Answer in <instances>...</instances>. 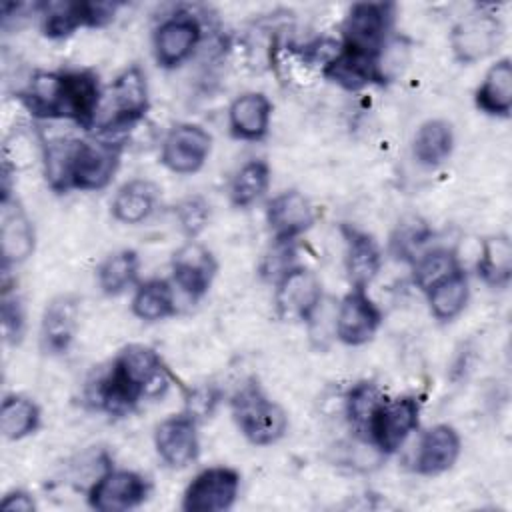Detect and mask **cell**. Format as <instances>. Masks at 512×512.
<instances>
[{"label":"cell","instance_id":"cell-1","mask_svg":"<svg viewBox=\"0 0 512 512\" xmlns=\"http://www.w3.org/2000/svg\"><path fill=\"white\" fill-rule=\"evenodd\" d=\"M170 380L172 376L156 350L144 344H128L90 386L88 400L110 416H126L142 400L162 396Z\"/></svg>","mask_w":512,"mask_h":512},{"label":"cell","instance_id":"cell-2","mask_svg":"<svg viewBox=\"0 0 512 512\" xmlns=\"http://www.w3.org/2000/svg\"><path fill=\"white\" fill-rule=\"evenodd\" d=\"M102 96L100 78L88 68L36 72L20 92L34 118L72 120L84 130H94Z\"/></svg>","mask_w":512,"mask_h":512},{"label":"cell","instance_id":"cell-3","mask_svg":"<svg viewBox=\"0 0 512 512\" xmlns=\"http://www.w3.org/2000/svg\"><path fill=\"white\" fill-rule=\"evenodd\" d=\"M122 142L108 138H56L44 144V176L54 192L106 188L122 156Z\"/></svg>","mask_w":512,"mask_h":512},{"label":"cell","instance_id":"cell-4","mask_svg":"<svg viewBox=\"0 0 512 512\" xmlns=\"http://www.w3.org/2000/svg\"><path fill=\"white\" fill-rule=\"evenodd\" d=\"M230 412L242 436L254 446H272L288 430L286 410L256 380H248L234 392Z\"/></svg>","mask_w":512,"mask_h":512},{"label":"cell","instance_id":"cell-5","mask_svg":"<svg viewBox=\"0 0 512 512\" xmlns=\"http://www.w3.org/2000/svg\"><path fill=\"white\" fill-rule=\"evenodd\" d=\"M394 24V4L358 2L352 4L342 22V48L382 60L388 34Z\"/></svg>","mask_w":512,"mask_h":512},{"label":"cell","instance_id":"cell-6","mask_svg":"<svg viewBox=\"0 0 512 512\" xmlns=\"http://www.w3.org/2000/svg\"><path fill=\"white\" fill-rule=\"evenodd\" d=\"M108 96H110V116H106L100 124H96L94 130H98L100 138L112 140L114 132L128 130L130 126H134L146 116L150 108L146 72L138 64L126 66L112 80L108 88Z\"/></svg>","mask_w":512,"mask_h":512},{"label":"cell","instance_id":"cell-7","mask_svg":"<svg viewBox=\"0 0 512 512\" xmlns=\"http://www.w3.org/2000/svg\"><path fill=\"white\" fill-rule=\"evenodd\" d=\"M420 398L406 394L398 398H384L376 408L366 442L384 456L398 452L410 434L418 428Z\"/></svg>","mask_w":512,"mask_h":512},{"label":"cell","instance_id":"cell-8","mask_svg":"<svg viewBox=\"0 0 512 512\" xmlns=\"http://www.w3.org/2000/svg\"><path fill=\"white\" fill-rule=\"evenodd\" d=\"M274 304L282 320L310 324L322 306V282L306 266H288L274 284Z\"/></svg>","mask_w":512,"mask_h":512},{"label":"cell","instance_id":"cell-9","mask_svg":"<svg viewBox=\"0 0 512 512\" xmlns=\"http://www.w3.org/2000/svg\"><path fill=\"white\" fill-rule=\"evenodd\" d=\"M120 2L80 0V2H44L36 8L42 18V32L52 40L66 38L78 28H98L114 20Z\"/></svg>","mask_w":512,"mask_h":512},{"label":"cell","instance_id":"cell-10","mask_svg":"<svg viewBox=\"0 0 512 512\" xmlns=\"http://www.w3.org/2000/svg\"><path fill=\"white\" fill-rule=\"evenodd\" d=\"M150 496V482L146 476L106 466L88 488V504L100 512H126L144 504Z\"/></svg>","mask_w":512,"mask_h":512},{"label":"cell","instance_id":"cell-11","mask_svg":"<svg viewBox=\"0 0 512 512\" xmlns=\"http://www.w3.org/2000/svg\"><path fill=\"white\" fill-rule=\"evenodd\" d=\"M240 472L230 466H210L198 472L182 494L186 512H224L230 510L240 492Z\"/></svg>","mask_w":512,"mask_h":512},{"label":"cell","instance_id":"cell-12","mask_svg":"<svg viewBox=\"0 0 512 512\" xmlns=\"http://www.w3.org/2000/svg\"><path fill=\"white\" fill-rule=\"evenodd\" d=\"M212 152V136L200 124L180 122L168 130L160 148V162L174 174H196Z\"/></svg>","mask_w":512,"mask_h":512},{"label":"cell","instance_id":"cell-13","mask_svg":"<svg viewBox=\"0 0 512 512\" xmlns=\"http://www.w3.org/2000/svg\"><path fill=\"white\" fill-rule=\"evenodd\" d=\"M202 40V26L190 12H176L164 18L152 36L158 66L172 70L184 64Z\"/></svg>","mask_w":512,"mask_h":512},{"label":"cell","instance_id":"cell-14","mask_svg":"<svg viewBox=\"0 0 512 512\" xmlns=\"http://www.w3.org/2000/svg\"><path fill=\"white\" fill-rule=\"evenodd\" d=\"M382 324V310L364 288H350L334 314V334L346 346L370 342Z\"/></svg>","mask_w":512,"mask_h":512},{"label":"cell","instance_id":"cell-15","mask_svg":"<svg viewBox=\"0 0 512 512\" xmlns=\"http://www.w3.org/2000/svg\"><path fill=\"white\" fill-rule=\"evenodd\" d=\"M158 458L170 468H186L200 454L198 420L190 412L164 418L154 430Z\"/></svg>","mask_w":512,"mask_h":512},{"label":"cell","instance_id":"cell-16","mask_svg":"<svg viewBox=\"0 0 512 512\" xmlns=\"http://www.w3.org/2000/svg\"><path fill=\"white\" fill-rule=\"evenodd\" d=\"M170 266L174 284L194 302L208 294L218 272V262L212 250L198 240H188L182 244L172 254Z\"/></svg>","mask_w":512,"mask_h":512},{"label":"cell","instance_id":"cell-17","mask_svg":"<svg viewBox=\"0 0 512 512\" xmlns=\"http://www.w3.org/2000/svg\"><path fill=\"white\" fill-rule=\"evenodd\" d=\"M316 222L310 200L298 190H284L276 194L266 206V224L276 244L288 246Z\"/></svg>","mask_w":512,"mask_h":512},{"label":"cell","instance_id":"cell-18","mask_svg":"<svg viewBox=\"0 0 512 512\" xmlns=\"http://www.w3.org/2000/svg\"><path fill=\"white\" fill-rule=\"evenodd\" d=\"M502 38V24L492 14H472L458 22L450 34L454 58L460 64H474L490 56Z\"/></svg>","mask_w":512,"mask_h":512},{"label":"cell","instance_id":"cell-19","mask_svg":"<svg viewBox=\"0 0 512 512\" xmlns=\"http://www.w3.org/2000/svg\"><path fill=\"white\" fill-rule=\"evenodd\" d=\"M80 322V300L74 294L54 296L40 320V346L46 354H66L76 338Z\"/></svg>","mask_w":512,"mask_h":512},{"label":"cell","instance_id":"cell-20","mask_svg":"<svg viewBox=\"0 0 512 512\" xmlns=\"http://www.w3.org/2000/svg\"><path fill=\"white\" fill-rule=\"evenodd\" d=\"M322 74L344 90H362L366 86H384L388 82L382 60L352 52L340 44L322 64Z\"/></svg>","mask_w":512,"mask_h":512},{"label":"cell","instance_id":"cell-21","mask_svg":"<svg viewBox=\"0 0 512 512\" xmlns=\"http://www.w3.org/2000/svg\"><path fill=\"white\" fill-rule=\"evenodd\" d=\"M36 244L34 226L10 192L2 194V216H0V250L4 268L26 262Z\"/></svg>","mask_w":512,"mask_h":512},{"label":"cell","instance_id":"cell-22","mask_svg":"<svg viewBox=\"0 0 512 512\" xmlns=\"http://www.w3.org/2000/svg\"><path fill=\"white\" fill-rule=\"evenodd\" d=\"M462 440L454 426L434 424L418 442L414 456V472L420 476H438L448 472L460 458Z\"/></svg>","mask_w":512,"mask_h":512},{"label":"cell","instance_id":"cell-23","mask_svg":"<svg viewBox=\"0 0 512 512\" xmlns=\"http://www.w3.org/2000/svg\"><path fill=\"white\" fill-rule=\"evenodd\" d=\"M340 232L346 244L344 268H346L350 288L368 290V286L374 282L382 266L380 246L368 232L352 224H342Z\"/></svg>","mask_w":512,"mask_h":512},{"label":"cell","instance_id":"cell-24","mask_svg":"<svg viewBox=\"0 0 512 512\" xmlns=\"http://www.w3.org/2000/svg\"><path fill=\"white\" fill-rule=\"evenodd\" d=\"M272 102L264 92H244L228 106V128L238 140L258 142L270 130Z\"/></svg>","mask_w":512,"mask_h":512},{"label":"cell","instance_id":"cell-25","mask_svg":"<svg viewBox=\"0 0 512 512\" xmlns=\"http://www.w3.org/2000/svg\"><path fill=\"white\" fill-rule=\"evenodd\" d=\"M158 198H160V188L154 182L144 178H134L116 190L110 202V214L120 224L136 226L154 214L158 206Z\"/></svg>","mask_w":512,"mask_h":512},{"label":"cell","instance_id":"cell-26","mask_svg":"<svg viewBox=\"0 0 512 512\" xmlns=\"http://www.w3.org/2000/svg\"><path fill=\"white\" fill-rule=\"evenodd\" d=\"M474 104L480 112L494 118H508L512 110V60H496L484 74L474 92Z\"/></svg>","mask_w":512,"mask_h":512},{"label":"cell","instance_id":"cell-27","mask_svg":"<svg viewBox=\"0 0 512 512\" xmlns=\"http://www.w3.org/2000/svg\"><path fill=\"white\" fill-rule=\"evenodd\" d=\"M430 314L440 322H450L460 316L470 298L468 274L462 266L434 282L426 292Z\"/></svg>","mask_w":512,"mask_h":512},{"label":"cell","instance_id":"cell-28","mask_svg":"<svg viewBox=\"0 0 512 512\" xmlns=\"http://www.w3.org/2000/svg\"><path fill=\"white\" fill-rule=\"evenodd\" d=\"M454 150V130L448 120L430 118L422 122L412 138V154L420 166L436 168L444 164Z\"/></svg>","mask_w":512,"mask_h":512},{"label":"cell","instance_id":"cell-29","mask_svg":"<svg viewBox=\"0 0 512 512\" xmlns=\"http://www.w3.org/2000/svg\"><path fill=\"white\" fill-rule=\"evenodd\" d=\"M132 314L144 322H160L176 314L174 288L164 278H150L136 284L130 302Z\"/></svg>","mask_w":512,"mask_h":512},{"label":"cell","instance_id":"cell-30","mask_svg":"<svg viewBox=\"0 0 512 512\" xmlns=\"http://www.w3.org/2000/svg\"><path fill=\"white\" fill-rule=\"evenodd\" d=\"M478 278L490 288H506L512 278V242L506 234L486 236L476 262Z\"/></svg>","mask_w":512,"mask_h":512},{"label":"cell","instance_id":"cell-31","mask_svg":"<svg viewBox=\"0 0 512 512\" xmlns=\"http://www.w3.org/2000/svg\"><path fill=\"white\" fill-rule=\"evenodd\" d=\"M140 256L132 248L108 254L96 268V282L106 296H120L138 280Z\"/></svg>","mask_w":512,"mask_h":512},{"label":"cell","instance_id":"cell-32","mask_svg":"<svg viewBox=\"0 0 512 512\" xmlns=\"http://www.w3.org/2000/svg\"><path fill=\"white\" fill-rule=\"evenodd\" d=\"M40 406L24 394H8L0 406V432L6 440H22L40 428Z\"/></svg>","mask_w":512,"mask_h":512},{"label":"cell","instance_id":"cell-33","mask_svg":"<svg viewBox=\"0 0 512 512\" xmlns=\"http://www.w3.org/2000/svg\"><path fill=\"white\" fill-rule=\"evenodd\" d=\"M270 166L266 160H248L244 162L228 188V196H230V204L234 208H250L252 204H256L268 190L270 186Z\"/></svg>","mask_w":512,"mask_h":512},{"label":"cell","instance_id":"cell-34","mask_svg":"<svg viewBox=\"0 0 512 512\" xmlns=\"http://www.w3.org/2000/svg\"><path fill=\"white\" fill-rule=\"evenodd\" d=\"M386 396L382 394V390L368 380L356 382L348 392H346V400H344V412L348 418L350 428L354 430V434L366 442V434H368V426L370 420L376 412V408L380 406V402Z\"/></svg>","mask_w":512,"mask_h":512},{"label":"cell","instance_id":"cell-35","mask_svg":"<svg viewBox=\"0 0 512 512\" xmlns=\"http://www.w3.org/2000/svg\"><path fill=\"white\" fill-rule=\"evenodd\" d=\"M460 266L458 256L452 248H430L424 250L414 262H412V282L426 292L434 282H438L440 278H444L446 274H450L452 270H456Z\"/></svg>","mask_w":512,"mask_h":512},{"label":"cell","instance_id":"cell-36","mask_svg":"<svg viewBox=\"0 0 512 512\" xmlns=\"http://www.w3.org/2000/svg\"><path fill=\"white\" fill-rule=\"evenodd\" d=\"M176 222L188 240H196L210 222V202L200 196H186L174 206Z\"/></svg>","mask_w":512,"mask_h":512},{"label":"cell","instance_id":"cell-37","mask_svg":"<svg viewBox=\"0 0 512 512\" xmlns=\"http://www.w3.org/2000/svg\"><path fill=\"white\" fill-rule=\"evenodd\" d=\"M428 236H430L428 226L422 224L420 220L412 218V220L396 226L392 240H390V248L398 260L402 258L406 262H414L422 254L420 246L428 242Z\"/></svg>","mask_w":512,"mask_h":512},{"label":"cell","instance_id":"cell-38","mask_svg":"<svg viewBox=\"0 0 512 512\" xmlns=\"http://www.w3.org/2000/svg\"><path fill=\"white\" fill-rule=\"evenodd\" d=\"M24 326H26V320H24V308H22L20 298L16 294L10 296L4 290V296H2V332H4V338L10 344H18L22 340Z\"/></svg>","mask_w":512,"mask_h":512},{"label":"cell","instance_id":"cell-39","mask_svg":"<svg viewBox=\"0 0 512 512\" xmlns=\"http://www.w3.org/2000/svg\"><path fill=\"white\" fill-rule=\"evenodd\" d=\"M216 404H218V394L212 388H196L190 392L186 412H190L198 420L200 416L212 414Z\"/></svg>","mask_w":512,"mask_h":512},{"label":"cell","instance_id":"cell-40","mask_svg":"<svg viewBox=\"0 0 512 512\" xmlns=\"http://www.w3.org/2000/svg\"><path fill=\"white\" fill-rule=\"evenodd\" d=\"M0 508L2 510H16V512H32V510H36V502L26 490H12V492L4 494V498L0 502Z\"/></svg>","mask_w":512,"mask_h":512}]
</instances>
